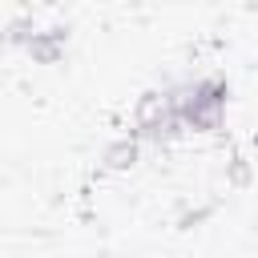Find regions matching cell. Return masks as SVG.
I'll return each mask as SVG.
<instances>
[{
  "label": "cell",
  "mask_w": 258,
  "mask_h": 258,
  "mask_svg": "<svg viewBox=\"0 0 258 258\" xmlns=\"http://www.w3.org/2000/svg\"><path fill=\"white\" fill-rule=\"evenodd\" d=\"M230 105V81L226 77H202L189 85H177V117L185 133H222Z\"/></svg>",
  "instance_id": "1"
},
{
  "label": "cell",
  "mask_w": 258,
  "mask_h": 258,
  "mask_svg": "<svg viewBox=\"0 0 258 258\" xmlns=\"http://www.w3.org/2000/svg\"><path fill=\"white\" fill-rule=\"evenodd\" d=\"M137 149H141V141H137L133 133H125V137H117V141L101 153V161H105V169H129L133 157H137Z\"/></svg>",
  "instance_id": "2"
}]
</instances>
